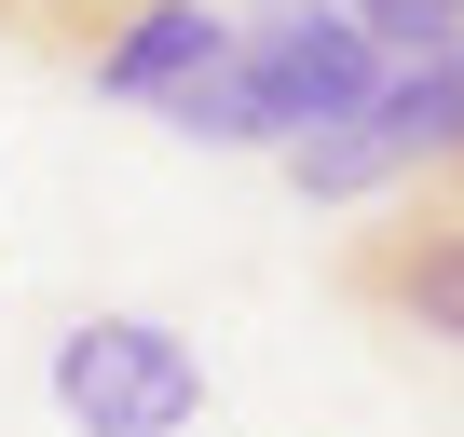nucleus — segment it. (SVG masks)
<instances>
[{"label":"nucleus","mask_w":464,"mask_h":437,"mask_svg":"<svg viewBox=\"0 0 464 437\" xmlns=\"http://www.w3.org/2000/svg\"><path fill=\"white\" fill-rule=\"evenodd\" d=\"M342 15L382 42V69H410V55H450V42H464V0H342Z\"/></svg>","instance_id":"423d86ee"},{"label":"nucleus","mask_w":464,"mask_h":437,"mask_svg":"<svg viewBox=\"0 0 464 437\" xmlns=\"http://www.w3.org/2000/svg\"><path fill=\"white\" fill-rule=\"evenodd\" d=\"M355 301L464 355V191H423L396 233H369V247H355Z\"/></svg>","instance_id":"39448f33"},{"label":"nucleus","mask_w":464,"mask_h":437,"mask_svg":"<svg viewBox=\"0 0 464 437\" xmlns=\"http://www.w3.org/2000/svg\"><path fill=\"white\" fill-rule=\"evenodd\" d=\"M42 396L69 437H191L205 423V355L164 315H69L42 355Z\"/></svg>","instance_id":"f03ea898"},{"label":"nucleus","mask_w":464,"mask_h":437,"mask_svg":"<svg viewBox=\"0 0 464 437\" xmlns=\"http://www.w3.org/2000/svg\"><path fill=\"white\" fill-rule=\"evenodd\" d=\"M382 96V42L342 15V0H260V15H232V55H218V83H191L178 110H164V137H191V151H301V137H328V123H355Z\"/></svg>","instance_id":"f257e3e1"},{"label":"nucleus","mask_w":464,"mask_h":437,"mask_svg":"<svg viewBox=\"0 0 464 437\" xmlns=\"http://www.w3.org/2000/svg\"><path fill=\"white\" fill-rule=\"evenodd\" d=\"M218 55H232V15H218V0H123V15L82 42V83L164 123L191 83H218Z\"/></svg>","instance_id":"20e7f679"},{"label":"nucleus","mask_w":464,"mask_h":437,"mask_svg":"<svg viewBox=\"0 0 464 437\" xmlns=\"http://www.w3.org/2000/svg\"><path fill=\"white\" fill-rule=\"evenodd\" d=\"M437 191H464V178H437Z\"/></svg>","instance_id":"6e6552de"},{"label":"nucleus","mask_w":464,"mask_h":437,"mask_svg":"<svg viewBox=\"0 0 464 437\" xmlns=\"http://www.w3.org/2000/svg\"><path fill=\"white\" fill-rule=\"evenodd\" d=\"M123 15V0H0V28H28V42H96Z\"/></svg>","instance_id":"0eeeda50"},{"label":"nucleus","mask_w":464,"mask_h":437,"mask_svg":"<svg viewBox=\"0 0 464 437\" xmlns=\"http://www.w3.org/2000/svg\"><path fill=\"white\" fill-rule=\"evenodd\" d=\"M410 178H464V42L382 69V96L355 123H328V137L287 151L301 205H369V191H410Z\"/></svg>","instance_id":"7ed1b4c3"}]
</instances>
